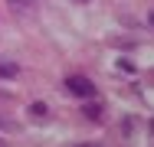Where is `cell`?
<instances>
[{"mask_svg": "<svg viewBox=\"0 0 154 147\" xmlns=\"http://www.w3.org/2000/svg\"><path fill=\"white\" fill-rule=\"evenodd\" d=\"M75 147H98V144H75Z\"/></svg>", "mask_w": 154, "mask_h": 147, "instance_id": "cell-5", "label": "cell"}, {"mask_svg": "<svg viewBox=\"0 0 154 147\" xmlns=\"http://www.w3.org/2000/svg\"><path fill=\"white\" fill-rule=\"evenodd\" d=\"M151 23H154V10H151Z\"/></svg>", "mask_w": 154, "mask_h": 147, "instance_id": "cell-6", "label": "cell"}, {"mask_svg": "<svg viewBox=\"0 0 154 147\" xmlns=\"http://www.w3.org/2000/svg\"><path fill=\"white\" fill-rule=\"evenodd\" d=\"M82 118H89V121H98V118H102V105H98V101H89V105H82Z\"/></svg>", "mask_w": 154, "mask_h": 147, "instance_id": "cell-3", "label": "cell"}, {"mask_svg": "<svg viewBox=\"0 0 154 147\" xmlns=\"http://www.w3.org/2000/svg\"><path fill=\"white\" fill-rule=\"evenodd\" d=\"M17 75H20V65L10 59H0V79H17Z\"/></svg>", "mask_w": 154, "mask_h": 147, "instance_id": "cell-2", "label": "cell"}, {"mask_svg": "<svg viewBox=\"0 0 154 147\" xmlns=\"http://www.w3.org/2000/svg\"><path fill=\"white\" fill-rule=\"evenodd\" d=\"M66 92L89 101V98H95V82L89 75H69V79H66Z\"/></svg>", "mask_w": 154, "mask_h": 147, "instance_id": "cell-1", "label": "cell"}, {"mask_svg": "<svg viewBox=\"0 0 154 147\" xmlns=\"http://www.w3.org/2000/svg\"><path fill=\"white\" fill-rule=\"evenodd\" d=\"M30 115L43 118V115H46V105H43V101H33V105H30Z\"/></svg>", "mask_w": 154, "mask_h": 147, "instance_id": "cell-4", "label": "cell"}]
</instances>
